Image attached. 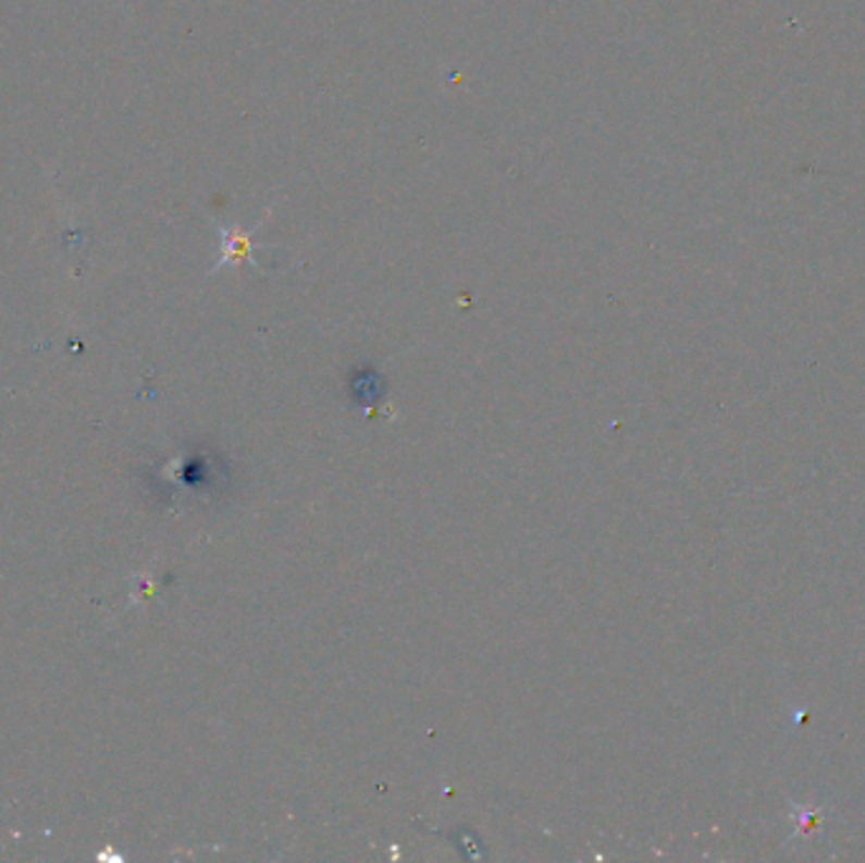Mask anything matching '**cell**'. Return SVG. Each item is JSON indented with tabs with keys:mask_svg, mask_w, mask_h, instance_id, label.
Returning a JSON list of instances; mask_svg holds the SVG:
<instances>
[{
	"mask_svg": "<svg viewBox=\"0 0 865 863\" xmlns=\"http://www.w3.org/2000/svg\"><path fill=\"white\" fill-rule=\"evenodd\" d=\"M223 231V259L218 267H225V263H233V261H251L254 267H259V263L254 261V241L251 236L256 231H259V225H254L251 231H236V229H221Z\"/></svg>",
	"mask_w": 865,
	"mask_h": 863,
	"instance_id": "6da1fadb",
	"label": "cell"
}]
</instances>
